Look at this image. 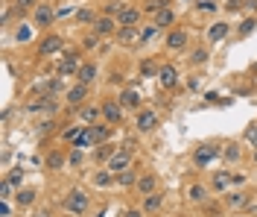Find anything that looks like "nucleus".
Wrapping results in <instances>:
<instances>
[{
    "label": "nucleus",
    "mask_w": 257,
    "mask_h": 217,
    "mask_svg": "<svg viewBox=\"0 0 257 217\" xmlns=\"http://www.w3.org/2000/svg\"><path fill=\"white\" fill-rule=\"evenodd\" d=\"M216 159H222V147H219L216 141H205V144H199V147L193 150V167H196V170H205V167L213 165Z\"/></svg>",
    "instance_id": "f257e3e1"
},
{
    "label": "nucleus",
    "mask_w": 257,
    "mask_h": 217,
    "mask_svg": "<svg viewBox=\"0 0 257 217\" xmlns=\"http://www.w3.org/2000/svg\"><path fill=\"white\" fill-rule=\"evenodd\" d=\"M82 47H67V50L62 53V59H59V65H56V74L59 77H76L79 74V67L85 65L82 62Z\"/></svg>",
    "instance_id": "f03ea898"
},
{
    "label": "nucleus",
    "mask_w": 257,
    "mask_h": 217,
    "mask_svg": "<svg viewBox=\"0 0 257 217\" xmlns=\"http://www.w3.org/2000/svg\"><path fill=\"white\" fill-rule=\"evenodd\" d=\"M62 211L70 214V217H82L88 211V194H85L82 188H70L62 200Z\"/></svg>",
    "instance_id": "7ed1b4c3"
},
{
    "label": "nucleus",
    "mask_w": 257,
    "mask_h": 217,
    "mask_svg": "<svg viewBox=\"0 0 257 217\" xmlns=\"http://www.w3.org/2000/svg\"><path fill=\"white\" fill-rule=\"evenodd\" d=\"M222 202L228 211H237V214H245L248 211V205L254 202V194L251 191H242V188H237V191H228V194H222Z\"/></svg>",
    "instance_id": "20e7f679"
},
{
    "label": "nucleus",
    "mask_w": 257,
    "mask_h": 217,
    "mask_svg": "<svg viewBox=\"0 0 257 217\" xmlns=\"http://www.w3.org/2000/svg\"><path fill=\"white\" fill-rule=\"evenodd\" d=\"M187 47H190V33L184 27H173L164 38V50L167 53H187Z\"/></svg>",
    "instance_id": "39448f33"
},
{
    "label": "nucleus",
    "mask_w": 257,
    "mask_h": 217,
    "mask_svg": "<svg viewBox=\"0 0 257 217\" xmlns=\"http://www.w3.org/2000/svg\"><path fill=\"white\" fill-rule=\"evenodd\" d=\"M99 109H102V120H105L108 126H120V123H123V117H126V109H123V103L114 100V97H105V100H99Z\"/></svg>",
    "instance_id": "423d86ee"
},
{
    "label": "nucleus",
    "mask_w": 257,
    "mask_h": 217,
    "mask_svg": "<svg viewBox=\"0 0 257 217\" xmlns=\"http://www.w3.org/2000/svg\"><path fill=\"white\" fill-rule=\"evenodd\" d=\"M64 103H67L70 109H82L85 103H91V85L73 83L67 91H64Z\"/></svg>",
    "instance_id": "0eeeda50"
},
{
    "label": "nucleus",
    "mask_w": 257,
    "mask_h": 217,
    "mask_svg": "<svg viewBox=\"0 0 257 217\" xmlns=\"http://www.w3.org/2000/svg\"><path fill=\"white\" fill-rule=\"evenodd\" d=\"M158 123H161V117H158V112L155 109H141V112H135V129L141 135H146V132H155L158 129Z\"/></svg>",
    "instance_id": "6e6552de"
},
{
    "label": "nucleus",
    "mask_w": 257,
    "mask_h": 217,
    "mask_svg": "<svg viewBox=\"0 0 257 217\" xmlns=\"http://www.w3.org/2000/svg\"><path fill=\"white\" fill-rule=\"evenodd\" d=\"M56 24V6L53 3H38L32 12V27L35 30H50Z\"/></svg>",
    "instance_id": "1a4fd4ad"
},
{
    "label": "nucleus",
    "mask_w": 257,
    "mask_h": 217,
    "mask_svg": "<svg viewBox=\"0 0 257 217\" xmlns=\"http://www.w3.org/2000/svg\"><path fill=\"white\" fill-rule=\"evenodd\" d=\"M64 50H67V47H64V38L59 33H47L41 38V44H38V56H41V59L59 56V53H64Z\"/></svg>",
    "instance_id": "9d476101"
},
{
    "label": "nucleus",
    "mask_w": 257,
    "mask_h": 217,
    "mask_svg": "<svg viewBox=\"0 0 257 217\" xmlns=\"http://www.w3.org/2000/svg\"><path fill=\"white\" fill-rule=\"evenodd\" d=\"M105 167H108L114 176H117V173H123V170H128V167H135V153L126 150V147H120V150H117L111 159L105 162Z\"/></svg>",
    "instance_id": "9b49d317"
},
{
    "label": "nucleus",
    "mask_w": 257,
    "mask_h": 217,
    "mask_svg": "<svg viewBox=\"0 0 257 217\" xmlns=\"http://www.w3.org/2000/svg\"><path fill=\"white\" fill-rule=\"evenodd\" d=\"M135 191H138V197H141V200L149 197V194H158V191H161V176H158V173H152V170L141 173V179H138V185H135Z\"/></svg>",
    "instance_id": "f8f14e48"
},
{
    "label": "nucleus",
    "mask_w": 257,
    "mask_h": 217,
    "mask_svg": "<svg viewBox=\"0 0 257 217\" xmlns=\"http://www.w3.org/2000/svg\"><path fill=\"white\" fill-rule=\"evenodd\" d=\"M117 100L123 103V109H128V112H141V109H144V97H141V91H138L135 85H126Z\"/></svg>",
    "instance_id": "ddd939ff"
},
{
    "label": "nucleus",
    "mask_w": 257,
    "mask_h": 217,
    "mask_svg": "<svg viewBox=\"0 0 257 217\" xmlns=\"http://www.w3.org/2000/svg\"><path fill=\"white\" fill-rule=\"evenodd\" d=\"M85 135L91 138V144H94V147H102V144H105V141H108V138L114 135V126H108V123L102 120V123H94V126H88V129H85Z\"/></svg>",
    "instance_id": "4468645a"
},
{
    "label": "nucleus",
    "mask_w": 257,
    "mask_h": 217,
    "mask_svg": "<svg viewBox=\"0 0 257 217\" xmlns=\"http://www.w3.org/2000/svg\"><path fill=\"white\" fill-rule=\"evenodd\" d=\"M231 185H234V173H231V170H216V173L210 176V191L219 194V197L231 191Z\"/></svg>",
    "instance_id": "2eb2a0df"
},
{
    "label": "nucleus",
    "mask_w": 257,
    "mask_h": 217,
    "mask_svg": "<svg viewBox=\"0 0 257 217\" xmlns=\"http://www.w3.org/2000/svg\"><path fill=\"white\" fill-rule=\"evenodd\" d=\"M76 117L85 126H94V123H102V109H99V103H85L82 109H76Z\"/></svg>",
    "instance_id": "dca6fc26"
},
{
    "label": "nucleus",
    "mask_w": 257,
    "mask_h": 217,
    "mask_svg": "<svg viewBox=\"0 0 257 217\" xmlns=\"http://www.w3.org/2000/svg\"><path fill=\"white\" fill-rule=\"evenodd\" d=\"M117 30H120L117 18H108V15H99L94 21V27H91V33H96L99 38H108V35L114 38V33H117Z\"/></svg>",
    "instance_id": "f3484780"
},
{
    "label": "nucleus",
    "mask_w": 257,
    "mask_h": 217,
    "mask_svg": "<svg viewBox=\"0 0 257 217\" xmlns=\"http://www.w3.org/2000/svg\"><path fill=\"white\" fill-rule=\"evenodd\" d=\"M117 24L120 27H141L144 24V9L135 6V3H128L126 9H123V15L117 18Z\"/></svg>",
    "instance_id": "a211bd4d"
},
{
    "label": "nucleus",
    "mask_w": 257,
    "mask_h": 217,
    "mask_svg": "<svg viewBox=\"0 0 257 217\" xmlns=\"http://www.w3.org/2000/svg\"><path fill=\"white\" fill-rule=\"evenodd\" d=\"M158 83H161L164 91H173L178 85V67L170 65V62H164V65H161V74H158Z\"/></svg>",
    "instance_id": "6ab92c4d"
},
{
    "label": "nucleus",
    "mask_w": 257,
    "mask_h": 217,
    "mask_svg": "<svg viewBox=\"0 0 257 217\" xmlns=\"http://www.w3.org/2000/svg\"><path fill=\"white\" fill-rule=\"evenodd\" d=\"M114 44H141V27H120L117 33H114Z\"/></svg>",
    "instance_id": "aec40b11"
},
{
    "label": "nucleus",
    "mask_w": 257,
    "mask_h": 217,
    "mask_svg": "<svg viewBox=\"0 0 257 217\" xmlns=\"http://www.w3.org/2000/svg\"><path fill=\"white\" fill-rule=\"evenodd\" d=\"M210 185H202V182H193L190 188H187V200L193 202V205H205V202L210 200Z\"/></svg>",
    "instance_id": "412c9836"
},
{
    "label": "nucleus",
    "mask_w": 257,
    "mask_h": 217,
    "mask_svg": "<svg viewBox=\"0 0 257 217\" xmlns=\"http://www.w3.org/2000/svg\"><path fill=\"white\" fill-rule=\"evenodd\" d=\"M231 33V24H225V21H216V24H210L205 38H208V44H216V41H225Z\"/></svg>",
    "instance_id": "4be33fe9"
},
{
    "label": "nucleus",
    "mask_w": 257,
    "mask_h": 217,
    "mask_svg": "<svg viewBox=\"0 0 257 217\" xmlns=\"http://www.w3.org/2000/svg\"><path fill=\"white\" fill-rule=\"evenodd\" d=\"M82 135H85V123H70V126H62L59 129V138H62L64 144H70V147L79 141Z\"/></svg>",
    "instance_id": "5701e85b"
},
{
    "label": "nucleus",
    "mask_w": 257,
    "mask_h": 217,
    "mask_svg": "<svg viewBox=\"0 0 257 217\" xmlns=\"http://www.w3.org/2000/svg\"><path fill=\"white\" fill-rule=\"evenodd\" d=\"M152 24H158V30H173V27H178V18H176V9L170 6V9H164V12H158V15L152 18Z\"/></svg>",
    "instance_id": "b1692460"
},
{
    "label": "nucleus",
    "mask_w": 257,
    "mask_h": 217,
    "mask_svg": "<svg viewBox=\"0 0 257 217\" xmlns=\"http://www.w3.org/2000/svg\"><path fill=\"white\" fill-rule=\"evenodd\" d=\"M35 202H38V191L35 188H18V194H15L18 208H32Z\"/></svg>",
    "instance_id": "393cba45"
},
{
    "label": "nucleus",
    "mask_w": 257,
    "mask_h": 217,
    "mask_svg": "<svg viewBox=\"0 0 257 217\" xmlns=\"http://www.w3.org/2000/svg\"><path fill=\"white\" fill-rule=\"evenodd\" d=\"M208 59H210V50L205 47V44H196L190 53H187V62H190L193 67H202V65H208Z\"/></svg>",
    "instance_id": "a878e982"
},
{
    "label": "nucleus",
    "mask_w": 257,
    "mask_h": 217,
    "mask_svg": "<svg viewBox=\"0 0 257 217\" xmlns=\"http://www.w3.org/2000/svg\"><path fill=\"white\" fill-rule=\"evenodd\" d=\"M44 167H47V170H64V167H67V153L50 150L47 159H44Z\"/></svg>",
    "instance_id": "bb28decb"
},
{
    "label": "nucleus",
    "mask_w": 257,
    "mask_h": 217,
    "mask_svg": "<svg viewBox=\"0 0 257 217\" xmlns=\"http://www.w3.org/2000/svg\"><path fill=\"white\" fill-rule=\"evenodd\" d=\"M128 6V0H105L102 6H99V15H108V18H120L123 15V9Z\"/></svg>",
    "instance_id": "cd10ccee"
},
{
    "label": "nucleus",
    "mask_w": 257,
    "mask_h": 217,
    "mask_svg": "<svg viewBox=\"0 0 257 217\" xmlns=\"http://www.w3.org/2000/svg\"><path fill=\"white\" fill-rule=\"evenodd\" d=\"M138 179H141L138 167H128V170H123V173H117V176H114V185H120V188H135Z\"/></svg>",
    "instance_id": "c85d7f7f"
},
{
    "label": "nucleus",
    "mask_w": 257,
    "mask_h": 217,
    "mask_svg": "<svg viewBox=\"0 0 257 217\" xmlns=\"http://www.w3.org/2000/svg\"><path fill=\"white\" fill-rule=\"evenodd\" d=\"M242 159V150L237 141H228V144H222V162L225 165H237Z\"/></svg>",
    "instance_id": "c756f323"
},
{
    "label": "nucleus",
    "mask_w": 257,
    "mask_h": 217,
    "mask_svg": "<svg viewBox=\"0 0 257 217\" xmlns=\"http://www.w3.org/2000/svg\"><path fill=\"white\" fill-rule=\"evenodd\" d=\"M96 18H99V9H94V6H79V12H76V18H73V21H76L79 27H88V24L94 27Z\"/></svg>",
    "instance_id": "7c9ffc66"
},
{
    "label": "nucleus",
    "mask_w": 257,
    "mask_h": 217,
    "mask_svg": "<svg viewBox=\"0 0 257 217\" xmlns=\"http://www.w3.org/2000/svg\"><path fill=\"white\" fill-rule=\"evenodd\" d=\"M141 208H144L146 214H158L161 208H164V194H149V197H144V202H141Z\"/></svg>",
    "instance_id": "2f4dec72"
},
{
    "label": "nucleus",
    "mask_w": 257,
    "mask_h": 217,
    "mask_svg": "<svg viewBox=\"0 0 257 217\" xmlns=\"http://www.w3.org/2000/svg\"><path fill=\"white\" fill-rule=\"evenodd\" d=\"M173 6V0H144V15H149V18H155L158 12H164V9H170Z\"/></svg>",
    "instance_id": "473e14b6"
},
{
    "label": "nucleus",
    "mask_w": 257,
    "mask_h": 217,
    "mask_svg": "<svg viewBox=\"0 0 257 217\" xmlns=\"http://www.w3.org/2000/svg\"><path fill=\"white\" fill-rule=\"evenodd\" d=\"M91 185L94 188H108V185H114V173L108 167H99V170H94V176H91Z\"/></svg>",
    "instance_id": "72a5a7b5"
},
{
    "label": "nucleus",
    "mask_w": 257,
    "mask_h": 217,
    "mask_svg": "<svg viewBox=\"0 0 257 217\" xmlns=\"http://www.w3.org/2000/svg\"><path fill=\"white\" fill-rule=\"evenodd\" d=\"M225 211H228V208H225L222 200H208L202 205V214L205 217H225Z\"/></svg>",
    "instance_id": "f704fd0d"
},
{
    "label": "nucleus",
    "mask_w": 257,
    "mask_h": 217,
    "mask_svg": "<svg viewBox=\"0 0 257 217\" xmlns=\"http://www.w3.org/2000/svg\"><path fill=\"white\" fill-rule=\"evenodd\" d=\"M94 80H96V65L94 62H85V65L79 67V74H76V83L94 85Z\"/></svg>",
    "instance_id": "c9c22d12"
},
{
    "label": "nucleus",
    "mask_w": 257,
    "mask_h": 217,
    "mask_svg": "<svg viewBox=\"0 0 257 217\" xmlns=\"http://www.w3.org/2000/svg\"><path fill=\"white\" fill-rule=\"evenodd\" d=\"M138 74L146 77V80H152V77H158V74H161V65H158V62H152V59H144V62L138 65Z\"/></svg>",
    "instance_id": "e433bc0d"
},
{
    "label": "nucleus",
    "mask_w": 257,
    "mask_h": 217,
    "mask_svg": "<svg viewBox=\"0 0 257 217\" xmlns=\"http://www.w3.org/2000/svg\"><path fill=\"white\" fill-rule=\"evenodd\" d=\"M193 9H196L199 15H213V12L219 9V3H216V0H193Z\"/></svg>",
    "instance_id": "4c0bfd02"
},
{
    "label": "nucleus",
    "mask_w": 257,
    "mask_h": 217,
    "mask_svg": "<svg viewBox=\"0 0 257 217\" xmlns=\"http://www.w3.org/2000/svg\"><path fill=\"white\" fill-rule=\"evenodd\" d=\"M254 30H257V15H248V18H242V24L237 27V35L245 38V35H251Z\"/></svg>",
    "instance_id": "58836bf2"
},
{
    "label": "nucleus",
    "mask_w": 257,
    "mask_h": 217,
    "mask_svg": "<svg viewBox=\"0 0 257 217\" xmlns=\"http://www.w3.org/2000/svg\"><path fill=\"white\" fill-rule=\"evenodd\" d=\"M82 162H85V150L70 147V150H67V167H82Z\"/></svg>",
    "instance_id": "ea45409f"
},
{
    "label": "nucleus",
    "mask_w": 257,
    "mask_h": 217,
    "mask_svg": "<svg viewBox=\"0 0 257 217\" xmlns=\"http://www.w3.org/2000/svg\"><path fill=\"white\" fill-rule=\"evenodd\" d=\"M79 47H82V50H85V53L96 50V47H99V35H96V33H88V35H82Z\"/></svg>",
    "instance_id": "a19ab883"
},
{
    "label": "nucleus",
    "mask_w": 257,
    "mask_h": 217,
    "mask_svg": "<svg viewBox=\"0 0 257 217\" xmlns=\"http://www.w3.org/2000/svg\"><path fill=\"white\" fill-rule=\"evenodd\" d=\"M158 33H161L158 24H144V27H141V44H149V41H152Z\"/></svg>",
    "instance_id": "79ce46f5"
},
{
    "label": "nucleus",
    "mask_w": 257,
    "mask_h": 217,
    "mask_svg": "<svg viewBox=\"0 0 257 217\" xmlns=\"http://www.w3.org/2000/svg\"><path fill=\"white\" fill-rule=\"evenodd\" d=\"M38 3H41V0H12V6H15L18 15H24V12H35Z\"/></svg>",
    "instance_id": "37998d69"
},
{
    "label": "nucleus",
    "mask_w": 257,
    "mask_h": 217,
    "mask_svg": "<svg viewBox=\"0 0 257 217\" xmlns=\"http://www.w3.org/2000/svg\"><path fill=\"white\" fill-rule=\"evenodd\" d=\"M79 6H56V21H67V18H76Z\"/></svg>",
    "instance_id": "c03bdc74"
},
{
    "label": "nucleus",
    "mask_w": 257,
    "mask_h": 217,
    "mask_svg": "<svg viewBox=\"0 0 257 217\" xmlns=\"http://www.w3.org/2000/svg\"><path fill=\"white\" fill-rule=\"evenodd\" d=\"M242 141H245L248 147H254V150H257V123H248V126H245V132H242Z\"/></svg>",
    "instance_id": "a18cd8bd"
},
{
    "label": "nucleus",
    "mask_w": 257,
    "mask_h": 217,
    "mask_svg": "<svg viewBox=\"0 0 257 217\" xmlns=\"http://www.w3.org/2000/svg\"><path fill=\"white\" fill-rule=\"evenodd\" d=\"M30 38H32V24H21L18 33H15V41L18 44H24V41H30Z\"/></svg>",
    "instance_id": "49530a36"
},
{
    "label": "nucleus",
    "mask_w": 257,
    "mask_h": 217,
    "mask_svg": "<svg viewBox=\"0 0 257 217\" xmlns=\"http://www.w3.org/2000/svg\"><path fill=\"white\" fill-rule=\"evenodd\" d=\"M12 191H15V185L9 182V179H3V185H0V200H12L15 197Z\"/></svg>",
    "instance_id": "de8ad7c7"
},
{
    "label": "nucleus",
    "mask_w": 257,
    "mask_h": 217,
    "mask_svg": "<svg viewBox=\"0 0 257 217\" xmlns=\"http://www.w3.org/2000/svg\"><path fill=\"white\" fill-rule=\"evenodd\" d=\"M6 179L15 185V188H21V182H24V170H21V167H15V170H12V173L6 176Z\"/></svg>",
    "instance_id": "09e8293b"
},
{
    "label": "nucleus",
    "mask_w": 257,
    "mask_h": 217,
    "mask_svg": "<svg viewBox=\"0 0 257 217\" xmlns=\"http://www.w3.org/2000/svg\"><path fill=\"white\" fill-rule=\"evenodd\" d=\"M242 6H248V3H245V0H225V9H228V12H240Z\"/></svg>",
    "instance_id": "8fccbe9b"
},
{
    "label": "nucleus",
    "mask_w": 257,
    "mask_h": 217,
    "mask_svg": "<svg viewBox=\"0 0 257 217\" xmlns=\"http://www.w3.org/2000/svg\"><path fill=\"white\" fill-rule=\"evenodd\" d=\"M53 129H56V120H50V117L47 120H41V126H38V132H44V135L53 132Z\"/></svg>",
    "instance_id": "3c124183"
},
{
    "label": "nucleus",
    "mask_w": 257,
    "mask_h": 217,
    "mask_svg": "<svg viewBox=\"0 0 257 217\" xmlns=\"http://www.w3.org/2000/svg\"><path fill=\"white\" fill-rule=\"evenodd\" d=\"M123 217H146V211L141 208V205H138V208L132 205V208H126V211H123Z\"/></svg>",
    "instance_id": "603ef678"
},
{
    "label": "nucleus",
    "mask_w": 257,
    "mask_h": 217,
    "mask_svg": "<svg viewBox=\"0 0 257 217\" xmlns=\"http://www.w3.org/2000/svg\"><path fill=\"white\" fill-rule=\"evenodd\" d=\"M0 217H12V202L0 200Z\"/></svg>",
    "instance_id": "864d4df0"
},
{
    "label": "nucleus",
    "mask_w": 257,
    "mask_h": 217,
    "mask_svg": "<svg viewBox=\"0 0 257 217\" xmlns=\"http://www.w3.org/2000/svg\"><path fill=\"white\" fill-rule=\"evenodd\" d=\"M32 217H53V211H50V208H38Z\"/></svg>",
    "instance_id": "5fc2aeb1"
},
{
    "label": "nucleus",
    "mask_w": 257,
    "mask_h": 217,
    "mask_svg": "<svg viewBox=\"0 0 257 217\" xmlns=\"http://www.w3.org/2000/svg\"><path fill=\"white\" fill-rule=\"evenodd\" d=\"M234 217H248V214H234Z\"/></svg>",
    "instance_id": "6e6d98bb"
},
{
    "label": "nucleus",
    "mask_w": 257,
    "mask_h": 217,
    "mask_svg": "<svg viewBox=\"0 0 257 217\" xmlns=\"http://www.w3.org/2000/svg\"><path fill=\"white\" fill-rule=\"evenodd\" d=\"M254 162H257V150H254Z\"/></svg>",
    "instance_id": "4d7b16f0"
},
{
    "label": "nucleus",
    "mask_w": 257,
    "mask_h": 217,
    "mask_svg": "<svg viewBox=\"0 0 257 217\" xmlns=\"http://www.w3.org/2000/svg\"><path fill=\"white\" fill-rule=\"evenodd\" d=\"M254 74H257V65H254Z\"/></svg>",
    "instance_id": "13d9d810"
}]
</instances>
